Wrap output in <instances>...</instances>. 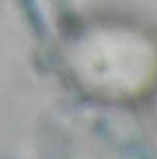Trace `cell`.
Returning <instances> with one entry per match:
<instances>
[{"instance_id":"1","label":"cell","mask_w":157,"mask_h":159,"mask_svg":"<svg viewBox=\"0 0 157 159\" xmlns=\"http://www.w3.org/2000/svg\"><path fill=\"white\" fill-rule=\"evenodd\" d=\"M73 68L99 95L135 97L157 79V40L128 22H95L78 33Z\"/></svg>"}]
</instances>
